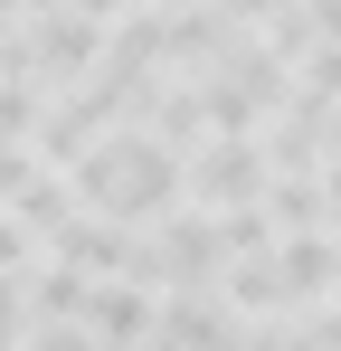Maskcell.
<instances>
[{
  "label": "cell",
  "instance_id": "1",
  "mask_svg": "<svg viewBox=\"0 0 341 351\" xmlns=\"http://www.w3.org/2000/svg\"><path fill=\"white\" fill-rule=\"evenodd\" d=\"M66 190L105 228H133V219H162L180 199V152H162L152 133H114V143H86V162L66 171Z\"/></svg>",
  "mask_w": 341,
  "mask_h": 351
},
{
  "label": "cell",
  "instance_id": "2",
  "mask_svg": "<svg viewBox=\"0 0 341 351\" xmlns=\"http://www.w3.org/2000/svg\"><path fill=\"white\" fill-rule=\"evenodd\" d=\"M180 190H199L209 219L256 209V199H266V152H256V133H209L199 152H180Z\"/></svg>",
  "mask_w": 341,
  "mask_h": 351
},
{
  "label": "cell",
  "instance_id": "3",
  "mask_svg": "<svg viewBox=\"0 0 341 351\" xmlns=\"http://www.w3.org/2000/svg\"><path fill=\"white\" fill-rule=\"evenodd\" d=\"M152 323H162V304L142 285H86V342L95 351H142Z\"/></svg>",
  "mask_w": 341,
  "mask_h": 351
},
{
  "label": "cell",
  "instance_id": "4",
  "mask_svg": "<svg viewBox=\"0 0 341 351\" xmlns=\"http://www.w3.org/2000/svg\"><path fill=\"white\" fill-rule=\"evenodd\" d=\"M170 351H237L247 342V323L227 313L218 294H162V323H152Z\"/></svg>",
  "mask_w": 341,
  "mask_h": 351
},
{
  "label": "cell",
  "instance_id": "5",
  "mask_svg": "<svg viewBox=\"0 0 341 351\" xmlns=\"http://www.w3.org/2000/svg\"><path fill=\"white\" fill-rule=\"evenodd\" d=\"M266 266H275L284 294H332V285H341V237H332V228L275 237V256H266Z\"/></svg>",
  "mask_w": 341,
  "mask_h": 351
},
{
  "label": "cell",
  "instance_id": "6",
  "mask_svg": "<svg viewBox=\"0 0 341 351\" xmlns=\"http://www.w3.org/2000/svg\"><path fill=\"white\" fill-rule=\"evenodd\" d=\"M38 313H48V323H86V276L48 266V276H38Z\"/></svg>",
  "mask_w": 341,
  "mask_h": 351
},
{
  "label": "cell",
  "instance_id": "7",
  "mask_svg": "<svg viewBox=\"0 0 341 351\" xmlns=\"http://www.w3.org/2000/svg\"><path fill=\"white\" fill-rule=\"evenodd\" d=\"M0 276H19V285H29V228H19L10 209H0Z\"/></svg>",
  "mask_w": 341,
  "mask_h": 351
},
{
  "label": "cell",
  "instance_id": "8",
  "mask_svg": "<svg viewBox=\"0 0 341 351\" xmlns=\"http://www.w3.org/2000/svg\"><path fill=\"white\" fill-rule=\"evenodd\" d=\"M313 351H341V304L323 313V323H313Z\"/></svg>",
  "mask_w": 341,
  "mask_h": 351
},
{
  "label": "cell",
  "instance_id": "9",
  "mask_svg": "<svg viewBox=\"0 0 341 351\" xmlns=\"http://www.w3.org/2000/svg\"><path fill=\"white\" fill-rule=\"evenodd\" d=\"M142 351H170V342H162V332H152V342H142Z\"/></svg>",
  "mask_w": 341,
  "mask_h": 351
}]
</instances>
